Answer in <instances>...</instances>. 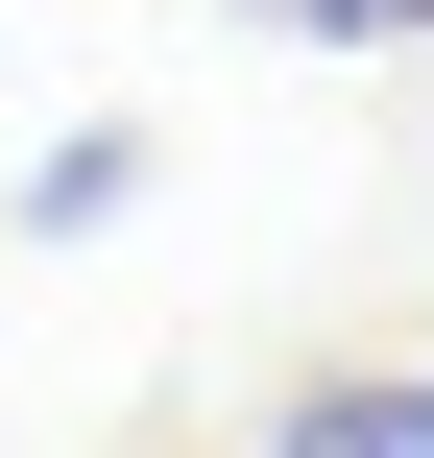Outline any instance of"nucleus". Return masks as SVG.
Listing matches in <instances>:
<instances>
[{
    "label": "nucleus",
    "mask_w": 434,
    "mask_h": 458,
    "mask_svg": "<svg viewBox=\"0 0 434 458\" xmlns=\"http://www.w3.org/2000/svg\"><path fill=\"white\" fill-rule=\"evenodd\" d=\"M266 458H434V362H362V386H290Z\"/></svg>",
    "instance_id": "nucleus-1"
},
{
    "label": "nucleus",
    "mask_w": 434,
    "mask_h": 458,
    "mask_svg": "<svg viewBox=\"0 0 434 458\" xmlns=\"http://www.w3.org/2000/svg\"><path fill=\"white\" fill-rule=\"evenodd\" d=\"M121 193H145V121H72V145H48V169H24V242H97V217H121Z\"/></svg>",
    "instance_id": "nucleus-2"
}]
</instances>
